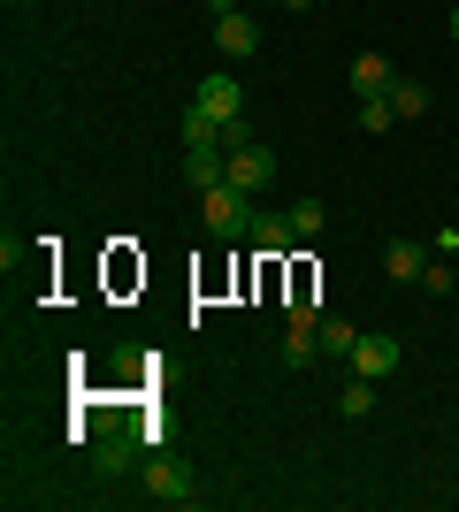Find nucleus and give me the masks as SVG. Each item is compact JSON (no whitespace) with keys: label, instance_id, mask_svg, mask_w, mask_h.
<instances>
[{"label":"nucleus","instance_id":"obj_1","mask_svg":"<svg viewBox=\"0 0 459 512\" xmlns=\"http://www.w3.org/2000/svg\"><path fill=\"white\" fill-rule=\"evenodd\" d=\"M199 214H207L215 237H245L253 230V199H245L238 184H207V192H199Z\"/></svg>","mask_w":459,"mask_h":512},{"label":"nucleus","instance_id":"obj_2","mask_svg":"<svg viewBox=\"0 0 459 512\" xmlns=\"http://www.w3.org/2000/svg\"><path fill=\"white\" fill-rule=\"evenodd\" d=\"M222 184H238L245 199L276 184V153L268 146H222Z\"/></svg>","mask_w":459,"mask_h":512},{"label":"nucleus","instance_id":"obj_3","mask_svg":"<svg viewBox=\"0 0 459 512\" xmlns=\"http://www.w3.org/2000/svg\"><path fill=\"white\" fill-rule=\"evenodd\" d=\"M192 107H199V115H215V123L230 130V123H245V85L230 77V69H207L199 92H192Z\"/></svg>","mask_w":459,"mask_h":512},{"label":"nucleus","instance_id":"obj_4","mask_svg":"<svg viewBox=\"0 0 459 512\" xmlns=\"http://www.w3.org/2000/svg\"><path fill=\"white\" fill-rule=\"evenodd\" d=\"M215 46L230 54V62H253V54H261V23L245 16V8H222L215 16Z\"/></svg>","mask_w":459,"mask_h":512},{"label":"nucleus","instance_id":"obj_5","mask_svg":"<svg viewBox=\"0 0 459 512\" xmlns=\"http://www.w3.org/2000/svg\"><path fill=\"white\" fill-rule=\"evenodd\" d=\"M146 497H161V505H192V467L184 459H146Z\"/></svg>","mask_w":459,"mask_h":512},{"label":"nucleus","instance_id":"obj_6","mask_svg":"<svg viewBox=\"0 0 459 512\" xmlns=\"http://www.w3.org/2000/svg\"><path fill=\"white\" fill-rule=\"evenodd\" d=\"M398 360H406V344H398V337H360V352H352L345 367H352V375H368V383H383Z\"/></svg>","mask_w":459,"mask_h":512},{"label":"nucleus","instance_id":"obj_7","mask_svg":"<svg viewBox=\"0 0 459 512\" xmlns=\"http://www.w3.org/2000/svg\"><path fill=\"white\" fill-rule=\"evenodd\" d=\"M391 85H398V69L383 54H352V100H383Z\"/></svg>","mask_w":459,"mask_h":512},{"label":"nucleus","instance_id":"obj_8","mask_svg":"<svg viewBox=\"0 0 459 512\" xmlns=\"http://www.w3.org/2000/svg\"><path fill=\"white\" fill-rule=\"evenodd\" d=\"M245 245H261V260H284L291 245H299V237H291V214H253Z\"/></svg>","mask_w":459,"mask_h":512},{"label":"nucleus","instance_id":"obj_9","mask_svg":"<svg viewBox=\"0 0 459 512\" xmlns=\"http://www.w3.org/2000/svg\"><path fill=\"white\" fill-rule=\"evenodd\" d=\"M383 268H391L398 283H421V268H429V253H421L414 237H391V245H383Z\"/></svg>","mask_w":459,"mask_h":512},{"label":"nucleus","instance_id":"obj_10","mask_svg":"<svg viewBox=\"0 0 459 512\" xmlns=\"http://www.w3.org/2000/svg\"><path fill=\"white\" fill-rule=\"evenodd\" d=\"M337 413H345V421H368V413H375V383H368V375H352V383L337 390Z\"/></svg>","mask_w":459,"mask_h":512},{"label":"nucleus","instance_id":"obj_11","mask_svg":"<svg viewBox=\"0 0 459 512\" xmlns=\"http://www.w3.org/2000/svg\"><path fill=\"white\" fill-rule=\"evenodd\" d=\"M314 352H322V329H299V321H291L284 329V367H314Z\"/></svg>","mask_w":459,"mask_h":512},{"label":"nucleus","instance_id":"obj_12","mask_svg":"<svg viewBox=\"0 0 459 512\" xmlns=\"http://www.w3.org/2000/svg\"><path fill=\"white\" fill-rule=\"evenodd\" d=\"M322 352H329V360H352V352H360V329L329 314V321H322Z\"/></svg>","mask_w":459,"mask_h":512},{"label":"nucleus","instance_id":"obj_13","mask_svg":"<svg viewBox=\"0 0 459 512\" xmlns=\"http://www.w3.org/2000/svg\"><path fill=\"white\" fill-rule=\"evenodd\" d=\"M391 107H398V123H414V115H429V85H414V77H398V85H391Z\"/></svg>","mask_w":459,"mask_h":512},{"label":"nucleus","instance_id":"obj_14","mask_svg":"<svg viewBox=\"0 0 459 512\" xmlns=\"http://www.w3.org/2000/svg\"><path fill=\"white\" fill-rule=\"evenodd\" d=\"M184 176H192L199 192H207V184H222V146H199V153H184Z\"/></svg>","mask_w":459,"mask_h":512},{"label":"nucleus","instance_id":"obj_15","mask_svg":"<svg viewBox=\"0 0 459 512\" xmlns=\"http://www.w3.org/2000/svg\"><path fill=\"white\" fill-rule=\"evenodd\" d=\"M322 199H299V207H291V237H299V245H314V237H322Z\"/></svg>","mask_w":459,"mask_h":512},{"label":"nucleus","instance_id":"obj_16","mask_svg":"<svg viewBox=\"0 0 459 512\" xmlns=\"http://www.w3.org/2000/svg\"><path fill=\"white\" fill-rule=\"evenodd\" d=\"M199 146H222V123L192 107V115H184V153H199Z\"/></svg>","mask_w":459,"mask_h":512},{"label":"nucleus","instance_id":"obj_17","mask_svg":"<svg viewBox=\"0 0 459 512\" xmlns=\"http://www.w3.org/2000/svg\"><path fill=\"white\" fill-rule=\"evenodd\" d=\"M352 123H360V130H391V123H398L391 92H383V100H360V115H352Z\"/></svg>","mask_w":459,"mask_h":512},{"label":"nucleus","instance_id":"obj_18","mask_svg":"<svg viewBox=\"0 0 459 512\" xmlns=\"http://www.w3.org/2000/svg\"><path fill=\"white\" fill-rule=\"evenodd\" d=\"M421 283H429L437 299H452V260H429V268H421Z\"/></svg>","mask_w":459,"mask_h":512},{"label":"nucleus","instance_id":"obj_19","mask_svg":"<svg viewBox=\"0 0 459 512\" xmlns=\"http://www.w3.org/2000/svg\"><path fill=\"white\" fill-rule=\"evenodd\" d=\"M452 39H459V8H452Z\"/></svg>","mask_w":459,"mask_h":512}]
</instances>
